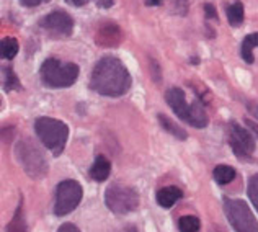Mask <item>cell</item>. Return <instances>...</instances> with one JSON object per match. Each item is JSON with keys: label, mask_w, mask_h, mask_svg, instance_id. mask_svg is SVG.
<instances>
[{"label": "cell", "mask_w": 258, "mask_h": 232, "mask_svg": "<svg viewBox=\"0 0 258 232\" xmlns=\"http://www.w3.org/2000/svg\"><path fill=\"white\" fill-rule=\"evenodd\" d=\"M131 76L116 57H103L95 64L90 76V88L101 97H123L131 88Z\"/></svg>", "instance_id": "obj_1"}, {"label": "cell", "mask_w": 258, "mask_h": 232, "mask_svg": "<svg viewBox=\"0 0 258 232\" xmlns=\"http://www.w3.org/2000/svg\"><path fill=\"white\" fill-rule=\"evenodd\" d=\"M35 131L46 149H49L54 155L62 154L69 139V128L64 121L41 116L35 121Z\"/></svg>", "instance_id": "obj_2"}, {"label": "cell", "mask_w": 258, "mask_h": 232, "mask_svg": "<svg viewBox=\"0 0 258 232\" xmlns=\"http://www.w3.org/2000/svg\"><path fill=\"white\" fill-rule=\"evenodd\" d=\"M41 82L49 88L72 87L79 77V67L74 63H62L56 57L46 59L39 69Z\"/></svg>", "instance_id": "obj_3"}, {"label": "cell", "mask_w": 258, "mask_h": 232, "mask_svg": "<svg viewBox=\"0 0 258 232\" xmlns=\"http://www.w3.org/2000/svg\"><path fill=\"white\" fill-rule=\"evenodd\" d=\"M15 155L20 162V165L23 167V170L28 173L31 179H44L47 175V160L44 154L39 151V147L30 139L20 141L15 147Z\"/></svg>", "instance_id": "obj_4"}, {"label": "cell", "mask_w": 258, "mask_h": 232, "mask_svg": "<svg viewBox=\"0 0 258 232\" xmlns=\"http://www.w3.org/2000/svg\"><path fill=\"white\" fill-rule=\"evenodd\" d=\"M222 206L227 221L235 232H258V222L250 211V206L243 200L224 198Z\"/></svg>", "instance_id": "obj_5"}, {"label": "cell", "mask_w": 258, "mask_h": 232, "mask_svg": "<svg viewBox=\"0 0 258 232\" xmlns=\"http://www.w3.org/2000/svg\"><path fill=\"white\" fill-rule=\"evenodd\" d=\"M105 204L114 214H129L138 209L139 195L136 190L113 183L105 192Z\"/></svg>", "instance_id": "obj_6"}, {"label": "cell", "mask_w": 258, "mask_h": 232, "mask_svg": "<svg viewBox=\"0 0 258 232\" xmlns=\"http://www.w3.org/2000/svg\"><path fill=\"white\" fill-rule=\"evenodd\" d=\"M84 198V190L76 180H64L56 188V201H54V213L56 216L71 214Z\"/></svg>", "instance_id": "obj_7"}, {"label": "cell", "mask_w": 258, "mask_h": 232, "mask_svg": "<svg viewBox=\"0 0 258 232\" xmlns=\"http://www.w3.org/2000/svg\"><path fill=\"white\" fill-rule=\"evenodd\" d=\"M229 142L234 154L242 160H248L255 152V139L245 128L237 123H229Z\"/></svg>", "instance_id": "obj_8"}, {"label": "cell", "mask_w": 258, "mask_h": 232, "mask_svg": "<svg viewBox=\"0 0 258 232\" xmlns=\"http://www.w3.org/2000/svg\"><path fill=\"white\" fill-rule=\"evenodd\" d=\"M39 26H41L47 35L56 38H66L72 35L74 20L69 13H66L62 10H56L43 17L41 22H39Z\"/></svg>", "instance_id": "obj_9"}, {"label": "cell", "mask_w": 258, "mask_h": 232, "mask_svg": "<svg viewBox=\"0 0 258 232\" xmlns=\"http://www.w3.org/2000/svg\"><path fill=\"white\" fill-rule=\"evenodd\" d=\"M165 100L167 103L170 105V108L173 110V113L178 116L181 121L188 123L189 121V114H191V103H188L185 92L178 87L168 88L165 93Z\"/></svg>", "instance_id": "obj_10"}, {"label": "cell", "mask_w": 258, "mask_h": 232, "mask_svg": "<svg viewBox=\"0 0 258 232\" xmlns=\"http://www.w3.org/2000/svg\"><path fill=\"white\" fill-rule=\"evenodd\" d=\"M183 192L178 187H164L157 192V203L162 208H172L173 204L181 200Z\"/></svg>", "instance_id": "obj_11"}, {"label": "cell", "mask_w": 258, "mask_h": 232, "mask_svg": "<svg viewBox=\"0 0 258 232\" xmlns=\"http://www.w3.org/2000/svg\"><path fill=\"white\" fill-rule=\"evenodd\" d=\"M111 173V163L105 155H98L90 167V177L97 182H105Z\"/></svg>", "instance_id": "obj_12"}, {"label": "cell", "mask_w": 258, "mask_h": 232, "mask_svg": "<svg viewBox=\"0 0 258 232\" xmlns=\"http://www.w3.org/2000/svg\"><path fill=\"white\" fill-rule=\"evenodd\" d=\"M188 125L193 128H206L208 126V114L205 111V106L200 100H195L191 103V114H189Z\"/></svg>", "instance_id": "obj_13"}, {"label": "cell", "mask_w": 258, "mask_h": 232, "mask_svg": "<svg viewBox=\"0 0 258 232\" xmlns=\"http://www.w3.org/2000/svg\"><path fill=\"white\" fill-rule=\"evenodd\" d=\"M5 232H28V224H26L25 214H23V203L22 201H20L15 214H13L12 221L9 222Z\"/></svg>", "instance_id": "obj_14"}, {"label": "cell", "mask_w": 258, "mask_h": 232, "mask_svg": "<svg viewBox=\"0 0 258 232\" xmlns=\"http://www.w3.org/2000/svg\"><path fill=\"white\" fill-rule=\"evenodd\" d=\"M157 120H159V123L162 125V128H164L167 133H170L172 136H175L176 139L185 141V139L188 138V134H186L185 129L180 128V126L176 125L175 121H172L170 118H167L165 114H159V116H157Z\"/></svg>", "instance_id": "obj_15"}, {"label": "cell", "mask_w": 258, "mask_h": 232, "mask_svg": "<svg viewBox=\"0 0 258 232\" xmlns=\"http://www.w3.org/2000/svg\"><path fill=\"white\" fill-rule=\"evenodd\" d=\"M258 47V33H252V35L245 36L242 43V57L247 64L253 63V49Z\"/></svg>", "instance_id": "obj_16"}, {"label": "cell", "mask_w": 258, "mask_h": 232, "mask_svg": "<svg viewBox=\"0 0 258 232\" xmlns=\"http://www.w3.org/2000/svg\"><path fill=\"white\" fill-rule=\"evenodd\" d=\"M214 180L219 183V185H227L234 179H235V170L229 165H217L214 168Z\"/></svg>", "instance_id": "obj_17"}, {"label": "cell", "mask_w": 258, "mask_h": 232, "mask_svg": "<svg viewBox=\"0 0 258 232\" xmlns=\"http://www.w3.org/2000/svg\"><path fill=\"white\" fill-rule=\"evenodd\" d=\"M227 20L232 26H239L243 22V5L242 2H235L227 7Z\"/></svg>", "instance_id": "obj_18"}, {"label": "cell", "mask_w": 258, "mask_h": 232, "mask_svg": "<svg viewBox=\"0 0 258 232\" xmlns=\"http://www.w3.org/2000/svg\"><path fill=\"white\" fill-rule=\"evenodd\" d=\"M18 49H20V46H18V41L15 38L7 36L2 39V56L5 59L12 61L18 54Z\"/></svg>", "instance_id": "obj_19"}, {"label": "cell", "mask_w": 258, "mask_h": 232, "mask_svg": "<svg viewBox=\"0 0 258 232\" xmlns=\"http://www.w3.org/2000/svg\"><path fill=\"white\" fill-rule=\"evenodd\" d=\"M4 88L7 92H12V90H20L22 85H20V80L15 76V72L12 71V67H4Z\"/></svg>", "instance_id": "obj_20"}, {"label": "cell", "mask_w": 258, "mask_h": 232, "mask_svg": "<svg viewBox=\"0 0 258 232\" xmlns=\"http://www.w3.org/2000/svg\"><path fill=\"white\" fill-rule=\"evenodd\" d=\"M201 222L196 216H183L178 221L180 232H198Z\"/></svg>", "instance_id": "obj_21"}, {"label": "cell", "mask_w": 258, "mask_h": 232, "mask_svg": "<svg viewBox=\"0 0 258 232\" xmlns=\"http://www.w3.org/2000/svg\"><path fill=\"white\" fill-rule=\"evenodd\" d=\"M247 195L250 198V201H252V204L255 206V209L258 211V173L250 177L248 185H247Z\"/></svg>", "instance_id": "obj_22"}, {"label": "cell", "mask_w": 258, "mask_h": 232, "mask_svg": "<svg viewBox=\"0 0 258 232\" xmlns=\"http://www.w3.org/2000/svg\"><path fill=\"white\" fill-rule=\"evenodd\" d=\"M57 232H82V230H80L77 226H74L72 222H66L57 229Z\"/></svg>", "instance_id": "obj_23"}, {"label": "cell", "mask_w": 258, "mask_h": 232, "mask_svg": "<svg viewBox=\"0 0 258 232\" xmlns=\"http://www.w3.org/2000/svg\"><path fill=\"white\" fill-rule=\"evenodd\" d=\"M49 0H20V4L23 7H38L41 4H47Z\"/></svg>", "instance_id": "obj_24"}, {"label": "cell", "mask_w": 258, "mask_h": 232, "mask_svg": "<svg viewBox=\"0 0 258 232\" xmlns=\"http://www.w3.org/2000/svg\"><path fill=\"white\" fill-rule=\"evenodd\" d=\"M205 12H206V17L208 18H217V12H216V9H214V5H211V4H206L205 5Z\"/></svg>", "instance_id": "obj_25"}, {"label": "cell", "mask_w": 258, "mask_h": 232, "mask_svg": "<svg viewBox=\"0 0 258 232\" xmlns=\"http://www.w3.org/2000/svg\"><path fill=\"white\" fill-rule=\"evenodd\" d=\"M247 110L258 120V101H248V103H247Z\"/></svg>", "instance_id": "obj_26"}, {"label": "cell", "mask_w": 258, "mask_h": 232, "mask_svg": "<svg viewBox=\"0 0 258 232\" xmlns=\"http://www.w3.org/2000/svg\"><path fill=\"white\" fill-rule=\"evenodd\" d=\"M114 0H98V7L100 9H110V7H113Z\"/></svg>", "instance_id": "obj_27"}, {"label": "cell", "mask_w": 258, "mask_h": 232, "mask_svg": "<svg viewBox=\"0 0 258 232\" xmlns=\"http://www.w3.org/2000/svg\"><path fill=\"white\" fill-rule=\"evenodd\" d=\"M71 5H74V7H84V5H87L90 0H67Z\"/></svg>", "instance_id": "obj_28"}, {"label": "cell", "mask_w": 258, "mask_h": 232, "mask_svg": "<svg viewBox=\"0 0 258 232\" xmlns=\"http://www.w3.org/2000/svg\"><path fill=\"white\" fill-rule=\"evenodd\" d=\"M245 121H247V126L253 131V134H256V136H258V125H256V123H255V121H252V120H245Z\"/></svg>", "instance_id": "obj_29"}, {"label": "cell", "mask_w": 258, "mask_h": 232, "mask_svg": "<svg viewBox=\"0 0 258 232\" xmlns=\"http://www.w3.org/2000/svg\"><path fill=\"white\" fill-rule=\"evenodd\" d=\"M119 232H138V229H136L134 226H126V227H123Z\"/></svg>", "instance_id": "obj_30"}, {"label": "cell", "mask_w": 258, "mask_h": 232, "mask_svg": "<svg viewBox=\"0 0 258 232\" xmlns=\"http://www.w3.org/2000/svg\"><path fill=\"white\" fill-rule=\"evenodd\" d=\"M162 4V0H149V5H159Z\"/></svg>", "instance_id": "obj_31"}]
</instances>
